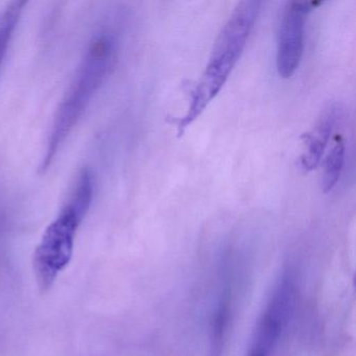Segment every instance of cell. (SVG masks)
Wrapping results in <instances>:
<instances>
[{"label": "cell", "instance_id": "ba28073f", "mask_svg": "<svg viewBox=\"0 0 356 356\" xmlns=\"http://www.w3.org/2000/svg\"><path fill=\"white\" fill-rule=\"evenodd\" d=\"M26 1H13L0 14V70L9 51L14 33L19 24Z\"/></svg>", "mask_w": 356, "mask_h": 356}, {"label": "cell", "instance_id": "8992f818", "mask_svg": "<svg viewBox=\"0 0 356 356\" xmlns=\"http://www.w3.org/2000/svg\"><path fill=\"white\" fill-rule=\"evenodd\" d=\"M341 111L343 110L337 104L327 106L316 120L314 129L302 137L305 149L300 163L305 172H312L320 165L331 134L341 118Z\"/></svg>", "mask_w": 356, "mask_h": 356}, {"label": "cell", "instance_id": "277c9868", "mask_svg": "<svg viewBox=\"0 0 356 356\" xmlns=\"http://www.w3.org/2000/svg\"><path fill=\"white\" fill-rule=\"evenodd\" d=\"M296 279L291 270H282L258 320L247 356H270L278 345L295 309Z\"/></svg>", "mask_w": 356, "mask_h": 356}, {"label": "cell", "instance_id": "6da1fadb", "mask_svg": "<svg viewBox=\"0 0 356 356\" xmlns=\"http://www.w3.org/2000/svg\"><path fill=\"white\" fill-rule=\"evenodd\" d=\"M115 53V38L110 33H99L91 39L54 116L44 156L41 160V172L51 165L58 152L105 82L113 65Z\"/></svg>", "mask_w": 356, "mask_h": 356}, {"label": "cell", "instance_id": "52a82bcc", "mask_svg": "<svg viewBox=\"0 0 356 356\" xmlns=\"http://www.w3.org/2000/svg\"><path fill=\"white\" fill-rule=\"evenodd\" d=\"M346 147L343 137L335 136L333 145L323 162L321 188L324 193H330L339 182L345 163Z\"/></svg>", "mask_w": 356, "mask_h": 356}, {"label": "cell", "instance_id": "5b68a950", "mask_svg": "<svg viewBox=\"0 0 356 356\" xmlns=\"http://www.w3.org/2000/svg\"><path fill=\"white\" fill-rule=\"evenodd\" d=\"M321 3L291 1L284 8L277 39V72L282 79L295 74L301 63L307 16Z\"/></svg>", "mask_w": 356, "mask_h": 356}, {"label": "cell", "instance_id": "7a4b0ae2", "mask_svg": "<svg viewBox=\"0 0 356 356\" xmlns=\"http://www.w3.org/2000/svg\"><path fill=\"white\" fill-rule=\"evenodd\" d=\"M260 5L253 0L241 1L222 26L205 70L191 93L186 113L176 120L179 135L203 114L226 84L247 47Z\"/></svg>", "mask_w": 356, "mask_h": 356}, {"label": "cell", "instance_id": "3957f363", "mask_svg": "<svg viewBox=\"0 0 356 356\" xmlns=\"http://www.w3.org/2000/svg\"><path fill=\"white\" fill-rule=\"evenodd\" d=\"M91 205L68 197L57 218L47 227L34 253V273L39 289L49 291L74 255L79 227Z\"/></svg>", "mask_w": 356, "mask_h": 356}]
</instances>
